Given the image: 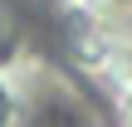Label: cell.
Listing matches in <instances>:
<instances>
[{"mask_svg":"<svg viewBox=\"0 0 132 127\" xmlns=\"http://www.w3.org/2000/svg\"><path fill=\"white\" fill-rule=\"evenodd\" d=\"M0 127H10V93H5V83H0Z\"/></svg>","mask_w":132,"mask_h":127,"instance_id":"obj_1","label":"cell"}]
</instances>
